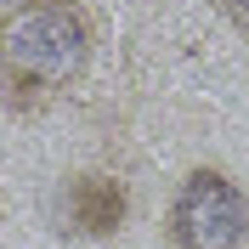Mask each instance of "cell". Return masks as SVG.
Masks as SVG:
<instances>
[{
	"label": "cell",
	"mask_w": 249,
	"mask_h": 249,
	"mask_svg": "<svg viewBox=\"0 0 249 249\" xmlns=\"http://www.w3.org/2000/svg\"><path fill=\"white\" fill-rule=\"evenodd\" d=\"M91 17L79 0H29L0 12V91L17 108L62 96L91 62Z\"/></svg>",
	"instance_id": "6da1fadb"
},
{
	"label": "cell",
	"mask_w": 249,
	"mask_h": 249,
	"mask_svg": "<svg viewBox=\"0 0 249 249\" xmlns=\"http://www.w3.org/2000/svg\"><path fill=\"white\" fill-rule=\"evenodd\" d=\"M164 238H170V249H244L249 238L244 187L215 164L187 170L164 210Z\"/></svg>",
	"instance_id": "7a4b0ae2"
},
{
	"label": "cell",
	"mask_w": 249,
	"mask_h": 249,
	"mask_svg": "<svg viewBox=\"0 0 249 249\" xmlns=\"http://www.w3.org/2000/svg\"><path fill=\"white\" fill-rule=\"evenodd\" d=\"M124 210H130V198H124V187L113 181V176H74L68 193H62V215H68V227L85 232V238L119 232Z\"/></svg>",
	"instance_id": "3957f363"
},
{
	"label": "cell",
	"mask_w": 249,
	"mask_h": 249,
	"mask_svg": "<svg viewBox=\"0 0 249 249\" xmlns=\"http://www.w3.org/2000/svg\"><path fill=\"white\" fill-rule=\"evenodd\" d=\"M215 12H221V17H227V23H232V29L249 40V0H215Z\"/></svg>",
	"instance_id": "277c9868"
},
{
	"label": "cell",
	"mask_w": 249,
	"mask_h": 249,
	"mask_svg": "<svg viewBox=\"0 0 249 249\" xmlns=\"http://www.w3.org/2000/svg\"><path fill=\"white\" fill-rule=\"evenodd\" d=\"M12 6H29V0H0V12H12Z\"/></svg>",
	"instance_id": "5b68a950"
}]
</instances>
